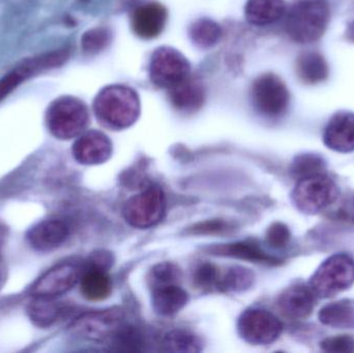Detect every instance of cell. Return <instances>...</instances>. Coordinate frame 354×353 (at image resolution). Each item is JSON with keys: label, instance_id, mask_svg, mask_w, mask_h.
<instances>
[{"label": "cell", "instance_id": "cell-20", "mask_svg": "<svg viewBox=\"0 0 354 353\" xmlns=\"http://www.w3.org/2000/svg\"><path fill=\"white\" fill-rule=\"evenodd\" d=\"M286 12L284 0H248L245 16L250 24L268 26L278 22Z\"/></svg>", "mask_w": 354, "mask_h": 353}, {"label": "cell", "instance_id": "cell-32", "mask_svg": "<svg viewBox=\"0 0 354 353\" xmlns=\"http://www.w3.org/2000/svg\"><path fill=\"white\" fill-rule=\"evenodd\" d=\"M31 70L23 62L22 66L15 68L0 79V102L3 101L8 95L12 93L23 81L32 76Z\"/></svg>", "mask_w": 354, "mask_h": 353}, {"label": "cell", "instance_id": "cell-35", "mask_svg": "<svg viewBox=\"0 0 354 353\" xmlns=\"http://www.w3.org/2000/svg\"><path fill=\"white\" fill-rule=\"evenodd\" d=\"M290 230L285 224L277 222L266 232V242L274 249H283L290 242Z\"/></svg>", "mask_w": 354, "mask_h": 353}, {"label": "cell", "instance_id": "cell-4", "mask_svg": "<svg viewBox=\"0 0 354 353\" xmlns=\"http://www.w3.org/2000/svg\"><path fill=\"white\" fill-rule=\"evenodd\" d=\"M354 283V259L335 254L322 263L312 277L310 288L319 298H330L345 292Z\"/></svg>", "mask_w": 354, "mask_h": 353}, {"label": "cell", "instance_id": "cell-10", "mask_svg": "<svg viewBox=\"0 0 354 353\" xmlns=\"http://www.w3.org/2000/svg\"><path fill=\"white\" fill-rule=\"evenodd\" d=\"M239 335L252 345H268L274 343L282 333V323L278 317L264 309L245 310L237 323Z\"/></svg>", "mask_w": 354, "mask_h": 353}, {"label": "cell", "instance_id": "cell-6", "mask_svg": "<svg viewBox=\"0 0 354 353\" xmlns=\"http://www.w3.org/2000/svg\"><path fill=\"white\" fill-rule=\"evenodd\" d=\"M338 196L336 182L322 172L299 180L292 193V200L297 209L314 215L335 203Z\"/></svg>", "mask_w": 354, "mask_h": 353}, {"label": "cell", "instance_id": "cell-23", "mask_svg": "<svg viewBox=\"0 0 354 353\" xmlns=\"http://www.w3.org/2000/svg\"><path fill=\"white\" fill-rule=\"evenodd\" d=\"M319 321L334 329H354V305L348 300L326 305L320 310Z\"/></svg>", "mask_w": 354, "mask_h": 353}, {"label": "cell", "instance_id": "cell-1", "mask_svg": "<svg viewBox=\"0 0 354 353\" xmlns=\"http://www.w3.org/2000/svg\"><path fill=\"white\" fill-rule=\"evenodd\" d=\"M93 111L100 124L111 130L130 128L140 116L138 93L122 84L104 87L93 102Z\"/></svg>", "mask_w": 354, "mask_h": 353}, {"label": "cell", "instance_id": "cell-34", "mask_svg": "<svg viewBox=\"0 0 354 353\" xmlns=\"http://www.w3.org/2000/svg\"><path fill=\"white\" fill-rule=\"evenodd\" d=\"M232 230V226L224 220H208L200 222L189 228V231L195 236H214V234L226 233Z\"/></svg>", "mask_w": 354, "mask_h": 353}, {"label": "cell", "instance_id": "cell-9", "mask_svg": "<svg viewBox=\"0 0 354 353\" xmlns=\"http://www.w3.org/2000/svg\"><path fill=\"white\" fill-rule=\"evenodd\" d=\"M191 75V66L178 50L158 48L149 62V78L155 86L171 89Z\"/></svg>", "mask_w": 354, "mask_h": 353}, {"label": "cell", "instance_id": "cell-27", "mask_svg": "<svg viewBox=\"0 0 354 353\" xmlns=\"http://www.w3.org/2000/svg\"><path fill=\"white\" fill-rule=\"evenodd\" d=\"M109 344L115 352H135L145 350V341L138 327L124 323L109 340Z\"/></svg>", "mask_w": 354, "mask_h": 353}, {"label": "cell", "instance_id": "cell-18", "mask_svg": "<svg viewBox=\"0 0 354 353\" xmlns=\"http://www.w3.org/2000/svg\"><path fill=\"white\" fill-rule=\"evenodd\" d=\"M169 101L174 109L181 113H195L205 101L203 84L189 75L183 82L168 90Z\"/></svg>", "mask_w": 354, "mask_h": 353}, {"label": "cell", "instance_id": "cell-3", "mask_svg": "<svg viewBox=\"0 0 354 353\" xmlns=\"http://www.w3.org/2000/svg\"><path fill=\"white\" fill-rule=\"evenodd\" d=\"M88 122L86 105L74 97H62L55 99L46 114L48 130L60 140H70L80 136Z\"/></svg>", "mask_w": 354, "mask_h": 353}, {"label": "cell", "instance_id": "cell-33", "mask_svg": "<svg viewBox=\"0 0 354 353\" xmlns=\"http://www.w3.org/2000/svg\"><path fill=\"white\" fill-rule=\"evenodd\" d=\"M110 41V32L106 28H93L82 37V48L86 53H97L105 49Z\"/></svg>", "mask_w": 354, "mask_h": 353}, {"label": "cell", "instance_id": "cell-16", "mask_svg": "<svg viewBox=\"0 0 354 353\" xmlns=\"http://www.w3.org/2000/svg\"><path fill=\"white\" fill-rule=\"evenodd\" d=\"M315 303V294L311 288L303 284L290 286L281 294L278 306L281 312L291 319H305L311 315Z\"/></svg>", "mask_w": 354, "mask_h": 353}, {"label": "cell", "instance_id": "cell-8", "mask_svg": "<svg viewBox=\"0 0 354 353\" xmlns=\"http://www.w3.org/2000/svg\"><path fill=\"white\" fill-rule=\"evenodd\" d=\"M252 104L264 117L278 118L288 109L290 95L285 83L274 74L258 77L251 88Z\"/></svg>", "mask_w": 354, "mask_h": 353}, {"label": "cell", "instance_id": "cell-5", "mask_svg": "<svg viewBox=\"0 0 354 353\" xmlns=\"http://www.w3.org/2000/svg\"><path fill=\"white\" fill-rule=\"evenodd\" d=\"M166 196L161 187L153 184L131 197L122 213L127 223L138 229H147L159 224L165 217Z\"/></svg>", "mask_w": 354, "mask_h": 353}, {"label": "cell", "instance_id": "cell-25", "mask_svg": "<svg viewBox=\"0 0 354 353\" xmlns=\"http://www.w3.org/2000/svg\"><path fill=\"white\" fill-rule=\"evenodd\" d=\"M27 314L31 323L41 329H47L57 321L60 308L53 298L45 296H33L27 306Z\"/></svg>", "mask_w": 354, "mask_h": 353}, {"label": "cell", "instance_id": "cell-21", "mask_svg": "<svg viewBox=\"0 0 354 353\" xmlns=\"http://www.w3.org/2000/svg\"><path fill=\"white\" fill-rule=\"evenodd\" d=\"M81 294L91 302H101L109 298L112 292V282L107 271L89 267L81 276Z\"/></svg>", "mask_w": 354, "mask_h": 353}, {"label": "cell", "instance_id": "cell-15", "mask_svg": "<svg viewBox=\"0 0 354 353\" xmlns=\"http://www.w3.org/2000/svg\"><path fill=\"white\" fill-rule=\"evenodd\" d=\"M324 141L338 153L354 151V113L340 112L333 116L324 130Z\"/></svg>", "mask_w": 354, "mask_h": 353}, {"label": "cell", "instance_id": "cell-36", "mask_svg": "<svg viewBox=\"0 0 354 353\" xmlns=\"http://www.w3.org/2000/svg\"><path fill=\"white\" fill-rule=\"evenodd\" d=\"M322 350L326 352L349 353L354 352V339L351 336H337L322 342Z\"/></svg>", "mask_w": 354, "mask_h": 353}, {"label": "cell", "instance_id": "cell-7", "mask_svg": "<svg viewBox=\"0 0 354 353\" xmlns=\"http://www.w3.org/2000/svg\"><path fill=\"white\" fill-rule=\"evenodd\" d=\"M126 314L120 307L85 313L71 323L72 335L93 342H107L124 325Z\"/></svg>", "mask_w": 354, "mask_h": 353}, {"label": "cell", "instance_id": "cell-29", "mask_svg": "<svg viewBox=\"0 0 354 353\" xmlns=\"http://www.w3.org/2000/svg\"><path fill=\"white\" fill-rule=\"evenodd\" d=\"M324 169H326V164L322 158L313 153L299 155L293 162L292 165L293 175L299 180L314 175V174L322 173Z\"/></svg>", "mask_w": 354, "mask_h": 353}, {"label": "cell", "instance_id": "cell-26", "mask_svg": "<svg viewBox=\"0 0 354 353\" xmlns=\"http://www.w3.org/2000/svg\"><path fill=\"white\" fill-rule=\"evenodd\" d=\"M192 41L202 49L214 47L220 41L222 29L212 19L201 18L196 20L189 27Z\"/></svg>", "mask_w": 354, "mask_h": 353}, {"label": "cell", "instance_id": "cell-31", "mask_svg": "<svg viewBox=\"0 0 354 353\" xmlns=\"http://www.w3.org/2000/svg\"><path fill=\"white\" fill-rule=\"evenodd\" d=\"M220 279V269L212 263H202L194 271V284L202 290L218 289Z\"/></svg>", "mask_w": 354, "mask_h": 353}, {"label": "cell", "instance_id": "cell-28", "mask_svg": "<svg viewBox=\"0 0 354 353\" xmlns=\"http://www.w3.org/2000/svg\"><path fill=\"white\" fill-rule=\"evenodd\" d=\"M254 275L249 269L241 267H231L221 276L218 290L224 292H241L253 285Z\"/></svg>", "mask_w": 354, "mask_h": 353}, {"label": "cell", "instance_id": "cell-2", "mask_svg": "<svg viewBox=\"0 0 354 353\" xmlns=\"http://www.w3.org/2000/svg\"><path fill=\"white\" fill-rule=\"evenodd\" d=\"M330 19L326 0H299L289 10L286 29L293 41L310 44L322 37Z\"/></svg>", "mask_w": 354, "mask_h": 353}, {"label": "cell", "instance_id": "cell-14", "mask_svg": "<svg viewBox=\"0 0 354 353\" xmlns=\"http://www.w3.org/2000/svg\"><path fill=\"white\" fill-rule=\"evenodd\" d=\"M70 236V229L64 222L51 219L39 222L33 226L28 233L27 240L35 250L49 252L59 248Z\"/></svg>", "mask_w": 354, "mask_h": 353}, {"label": "cell", "instance_id": "cell-12", "mask_svg": "<svg viewBox=\"0 0 354 353\" xmlns=\"http://www.w3.org/2000/svg\"><path fill=\"white\" fill-rule=\"evenodd\" d=\"M72 151L78 163L87 166L100 165L111 157L112 143L104 133L88 131L78 137L73 145Z\"/></svg>", "mask_w": 354, "mask_h": 353}, {"label": "cell", "instance_id": "cell-30", "mask_svg": "<svg viewBox=\"0 0 354 353\" xmlns=\"http://www.w3.org/2000/svg\"><path fill=\"white\" fill-rule=\"evenodd\" d=\"M181 271L171 263H162L155 265L149 273V281L151 288L158 286L178 284Z\"/></svg>", "mask_w": 354, "mask_h": 353}, {"label": "cell", "instance_id": "cell-13", "mask_svg": "<svg viewBox=\"0 0 354 353\" xmlns=\"http://www.w3.org/2000/svg\"><path fill=\"white\" fill-rule=\"evenodd\" d=\"M167 19L165 6L158 2H147L138 6L133 12L132 28L141 39H155L165 28Z\"/></svg>", "mask_w": 354, "mask_h": 353}, {"label": "cell", "instance_id": "cell-37", "mask_svg": "<svg viewBox=\"0 0 354 353\" xmlns=\"http://www.w3.org/2000/svg\"><path fill=\"white\" fill-rule=\"evenodd\" d=\"M333 218L337 221L354 224V194L346 197L334 211Z\"/></svg>", "mask_w": 354, "mask_h": 353}, {"label": "cell", "instance_id": "cell-24", "mask_svg": "<svg viewBox=\"0 0 354 353\" xmlns=\"http://www.w3.org/2000/svg\"><path fill=\"white\" fill-rule=\"evenodd\" d=\"M164 352L196 353L202 350V341L195 333L187 330L176 329L167 332L162 338Z\"/></svg>", "mask_w": 354, "mask_h": 353}, {"label": "cell", "instance_id": "cell-22", "mask_svg": "<svg viewBox=\"0 0 354 353\" xmlns=\"http://www.w3.org/2000/svg\"><path fill=\"white\" fill-rule=\"evenodd\" d=\"M297 73L306 84H319L328 77V66L322 54L307 52L301 54L297 59Z\"/></svg>", "mask_w": 354, "mask_h": 353}, {"label": "cell", "instance_id": "cell-17", "mask_svg": "<svg viewBox=\"0 0 354 353\" xmlns=\"http://www.w3.org/2000/svg\"><path fill=\"white\" fill-rule=\"evenodd\" d=\"M208 253L216 256L241 259L262 265H280L281 260L266 253L259 245L253 240L248 242H230V244L214 245L207 249Z\"/></svg>", "mask_w": 354, "mask_h": 353}, {"label": "cell", "instance_id": "cell-11", "mask_svg": "<svg viewBox=\"0 0 354 353\" xmlns=\"http://www.w3.org/2000/svg\"><path fill=\"white\" fill-rule=\"evenodd\" d=\"M81 278L80 267L72 263H62L48 269L31 286L33 296L54 298L70 292Z\"/></svg>", "mask_w": 354, "mask_h": 353}, {"label": "cell", "instance_id": "cell-19", "mask_svg": "<svg viewBox=\"0 0 354 353\" xmlns=\"http://www.w3.org/2000/svg\"><path fill=\"white\" fill-rule=\"evenodd\" d=\"M189 300L185 290L178 284L158 286L153 288L151 305L153 310L161 316H174L183 310Z\"/></svg>", "mask_w": 354, "mask_h": 353}, {"label": "cell", "instance_id": "cell-38", "mask_svg": "<svg viewBox=\"0 0 354 353\" xmlns=\"http://www.w3.org/2000/svg\"><path fill=\"white\" fill-rule=\"evenodd\" d=\"M6 240V228L0 224V254H1L2 247Z\"/></svg>", "mask_w": 354, "mask_h": 353}]
</instances>
